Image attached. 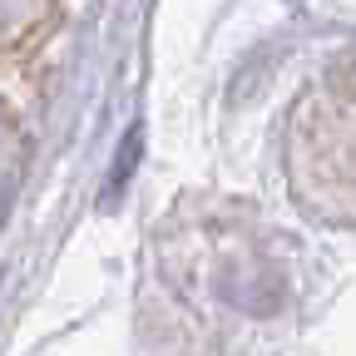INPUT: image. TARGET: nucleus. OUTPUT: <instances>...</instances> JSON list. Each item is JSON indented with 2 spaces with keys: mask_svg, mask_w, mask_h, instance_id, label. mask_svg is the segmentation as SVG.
Returning <instances> with one entry per match:
<instances>
[{
  "mask_svg": "<svg viewBox=\"0 0 356 356\" xmlns=\"http://www.w3.org/2000/svg\"><path fill=\"white\" fill-rule=\"evenodd\" d=\"M134 163H139V129H129V139H124V149H119V163H114V193L129 184Z\"/></svg>",
  "mask_w": 356,
  "mask_h": 356,
  "instance_id": "nucleus-1",
  "label": "nucleus"
}]
</instances>
